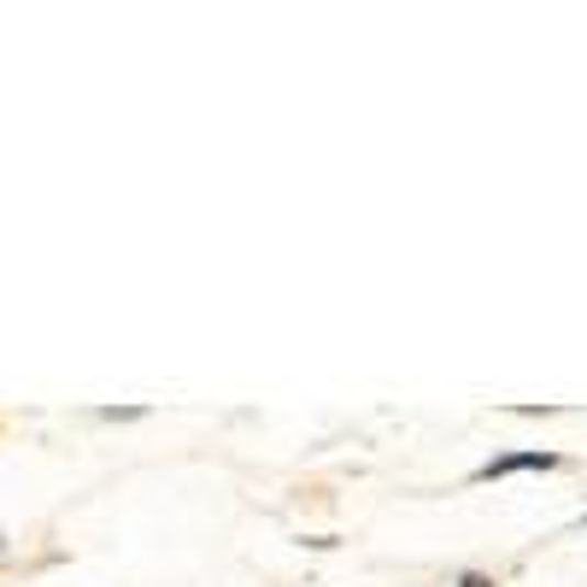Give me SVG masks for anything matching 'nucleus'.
<instances>
[{"label":"nucleus","instance_id":"f257e3e1","mask_svg":"<svg viewBox=\"0 0 587 587\" xmlns=\"http://www.w3.org/2000/svg\"><path fill=\"white\" fill-rule=\"evenodd\" d=\"M552 453H511V458H494V464H481L476 481H494V476H517V470H552Z\"/></svg>","mask_w":587,"mask_h":587},{"label":"nucleus","instance_id":"f03ea898","mask_svg":"<svg viewBox=\"0 0 587 587\" xmlns=\"http://www.w3.org/2000/svg\"><path fill=\"white\" fill-rule=\"evenodd\" d=\"M458 587H494V582H488V576H464Z\"/></svg>","mask_w":587,"mask_h":587}]
</instances>
